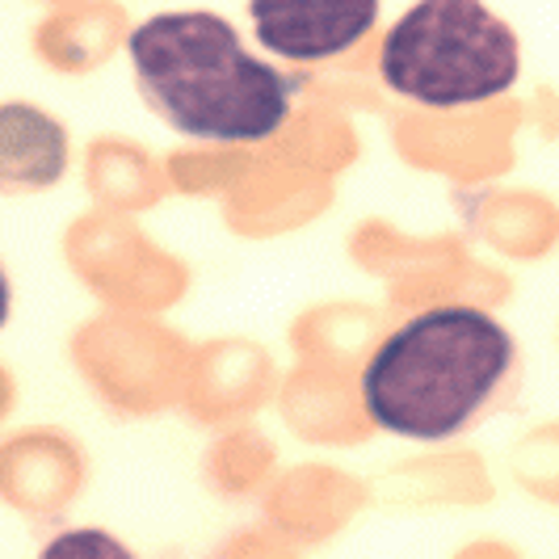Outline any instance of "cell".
<instances>
[{
  "label": "cell",
  "instance_id": "obj_7",
  "mask_svg": "<svg viewBox=\"0 0 559 559\" xmlns=\"http://www.w3.org/2000/svg\"><path fill=\"white\" fill-rule=\"evenodd\" d=\"M9 308H13V286H9V274L0 270V329H4V320H9Z\"/></svg>",
  "mask_w": 559,
  "mask_h": 559
},
{
  "label": "cell",
  "instance_id": "obj_6",
  "mask_svg": "<svg viewBox=\"0 0 559 559\" xmlns=\"http://www.w3.org/2000/svg\"><path fill=\"white\" fill-rule=\"evenodd\" d=\"M38 559H135L127 543H118L110 531H97V526H81V531H63L56 534Z\"/></svg>",
  "mask_w": 559,
  "mask_h": 559
},
{
  "label": "cell",
  "instance_id": "obj_4",
  "mask_svg": "<svg viewBox=\"0 0 559 559\" xmlns=\"http://www.w3.org/2000/svg\"><path fill=\"white\" fill-rule=\"evenodd\" d=\"M265 51L295 63H324L354 51L379 22V0H249Z\"/></svg>",
  "mask_w": 559,
  "mask_h": 559
},
{
  "label": "cell",
  "instance_id": "obj_3",
  "mask_svg": "<svg viewBox=\"0 0 559 559\" xmlns=\"http://www.w3.org/2000/svg\"><path fill=\"white\" fill-rule=\"evenodd\" d=\"M518 34L484 0H417L379 51L388 88L429 110L492 102L518 84Z\"/></svg>",
  "mask_w": 559,
  "mask_h": 559
},
{
  "label": "cell",
  "instance_id": "obj_5",
  "mask_svg": "<svg viewBox=\"0 0 559 559\" xmlns=\"http://www.w3.org/2000/svg\"><path fill=\"white\" fill-rule=\"evenodd\" d=\"M68 173V131L38 106H0V194H38Z\"/></svg>",
  "mask_w": 559,
  "mask_h": 559
},
{
  "label": "cell",
  "instance_id": "obj_2",
  "mask_svg": "<svg viewBox=\"0 0 559 559\" xmlns=\"http://www.w3.org/2000/svg\"><path fill=\"white\" fill-rule=\"evenodd\" d=\"M127 56L147 110L190 140H274L295 106V81L249 56L219 13H156L127 34Z\"/></svg>",
  "mask_w": 559,
  "mask_h": 559
},
{
  "label": "cell",
  "instance_id": "obj_1",
  "mask_svg": "<svg viewBox=\"0 0 559 559\" xmlns=\"http://www.w3.org/2000/svg\"><path fill=\"white\" fill-rule=\"evenodd\" d=\"M522 392V349L497 316L447 304L400 324L362 370V404L408 442H450Z\"/></svg>",
  "mask_w": 559,
  "mask_h": 559
}]
</instances>
